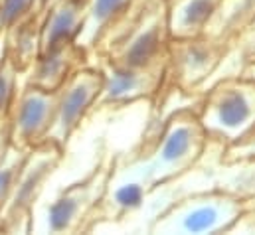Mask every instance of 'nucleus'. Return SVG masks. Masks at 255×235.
I'll return each mask as SVG.
<instances>
[{
	"mask_svg": "<svg viewBox=\"0 0 255 235\" xmlns=\"http://www.w3.org/2000/svg\"><path fill=\"white\" fill-rule=\"evenodd\" d=\"M170 40L166 0H128L99 32L89 52L115 67L168 65Z\"/></svg>",
	"mask_w": 255,
	"mask_h": 235,
	"instance_id": "1",
	"label": "nucleus"
},
{
	"mask_svg": "<svg viewBox=\"0 0 255 235\" xmlns=\"http://www.w3.org/2000/svg\"><path fill=\"white\" fill-rule=\"evenodd\" d=\"M210 138L200 122L198 107H182L164 118L156 134L140 146L132 162L142 168V182L148 194L192 172L206 150Z\"/></svg>",
	"mask_w": 255,
	"mask_h": 235,
	"instance_id": "2",
	"label": "nucleus"
},
{
	"mask_svg": "<svg viewBox=\"0 0 255 235\" xmlns=\"http://www.w3.org/2000/svg\"><path fill=\"white\" fill-rule=\"evenodd\" d=\"M196 107L210 144L224 150L255 126V77L240 71L218 79L200 93Z\"/></svg>",
	"mask_w": 255,
	"mask_h": 235,
	"instance_id": "3",
	"label": "nucleus"
},
{
	"mask_svg": "<svg viewBox=\"0 0 255 235\" xmlns=\"http://www.w3.org/2000/svg\"><path fill=\"white\" fill-rule=\"evenodd\" d=\"M246 202L216 186L186 194L168 204L148 226L150 234H228L238 222Z\"/></svg>",
	"mask_w": 255,
	"mask_h": 235,
	"instance_id": "4",
	"label": "nucleus"
},
{
	"mask_svg": "<svg viewBox=\"0 0 255 235\" xmlns=\"http://www.w3.org/2000/svg\"><path fill=\"white\" fill-rule=\"evenodd\" d=\"M119 158L105 152L85 174L64 188L48 208V230L52 234L91 232L103 222V206L111 190Z\"/></svg>",
	"mask_w": 255,
	"mask_h": 235,
	"instance_id": "5",
	"label": "nucleus"
},
{
	"mask_svg": "<svg viewBox=\"0 0 255 235\" xmlns=\"http://www.w3.org/2000/svg\"><path fill=\"white\" fill-rule=\"evenodd\" d=\"M65 156V148L54 140L28 150L24 166L20 170L14 192L0 214L2 234H26L32 228V212L36 202L46 190L48 180L58 170Z\"/></svg>",
	"mask_w": 255,
	"mask_h": 235,
	"instance_id": "6",
	"label": "nucleus"
},
{
	"mask_svg": "<svg viewBox=\"0 0 255 235\" xmlns=\"http://www.w3.org/2000/svg\"><path fill=\"white\" fill-rule=\"evenodd\" d=\"M230 48L210 36L170 40L166 81L180 93H202L206 83L230 56Z\"/></svg>",
	"mask_w": 255,
	"mask_h": 235,
	"instance_id": "7",
	"label": "nucleus"
},
{
	"mask_svg": "<svg viewBox=\"0 0 255 235\" xmlns=\"http://www.w3.org/2000/svg\"><path fill=\"white\" fill-rule=\"evenodd\" d=\"M105 81V69L89 63L81 65L65 79V83L58 89V113L48 140H54L67 148L81 122L97 109Z\"/></svg>",
	"mask_w": 255,
	"mask_h": 235,
	"instance_id": "8",
	"label": "nucleus"
},
{
	"mask_svg": "<svg viewBox=\"0 0 255 235\" xmlns=\"http://www.w3.org/2000/svg\"><path fill=\"white\" fill-rule=\"evenodd\" d=\"M58 113V91L24 83L8 117L10 144L32 150L50 138Z\"/></svg>",
	"mask_w": 255,
	"mask_h": 235,
	"instance_id": "9",
	"label": "nucleus"
},
{
	"mask_svg": "<svg viewBox=\"0 0 255 235\" xmlns=\"http://www.w3.org/2000/svg\"><path fill=\"white\" fill-rule=\"evenodd\" d=\"M107 81L97 109L125 107L136 101H154L166 83V65L152 67H115L103 63Z\"/></svg>",
	"mask_w": 255,
	"mask_h": 235,
	"instance_id": "10",
	"label": "nucleus"
},
{
	"mask_svg": "<svg viewBox=\"0 0 255 235\" xmlns=\"http://www.w3.org/2000/svg\"><path fill=\"white\" fill-rule=\"evenodd\" d=\"M87 54L89 50L79 42H67L44 52L26 71V83L48 91H58L75 69L87 63Z\"/></svg>",
	"mask_w": 255,
	"mask_h": 235,
	"instance_id": "11",
	"label": "nucleus"
},
{
	"mask_svg": "<svg viewBox=\"0 0 255 235\" xmlns=\"http://www.w3.org/2000/svg\"><path fill=\"white\" fill-rule=\"evenodd\" d=\"M48 2L50 0H40L30 14H26L22 20L10 26L2 36L4 38L2 52L12 58L22 73L30 69V65L40 54V34H42V22Z\"/></svg>",
	"mask_w": 255,
	"mask_h": 235,
	"instance_id": "12",
	"label": "nucleus"
},
{
	"mask_svg": "<svg viewBox=\"0 0 255 235\" xmlns=\"http://www.w3.org/2000/svg\"><path fill=\"white\" fill-rule=\"evenodd\" d=\"M172 40L204 36L222 0H166Z\"/></svg>",
	"mask_w": 255,
	"mask_h": 235,
	"instance_id": "13",
	"label": "nucleus"
},
{
	"mask_svg": "<svg viewBox=\"0 0 255 235\" xmlns=\"http://www.w3.org/2000/svg\"><path fill=\"white\" fill-rule=\"evenodd\" d=\"M254 20L255 0H222L204 34L234 50L238 38L250 28Z\"/></svg>",
	"mask_w": 255,
	"mask_h": 235,
	"instance_id": "14",
	"label": "nucleus"
},
{
	"mask_svg": "<svg viewBox=\"0 0 255 235\" xmlns=\"http://www.w3.org/2000/svg\"><path fill=\"white\" fill-rule=\"evenodd\" d=\"M214 186L230 192L246 204L255 202V158L220 162L218 170L214 172Z\"/></svg>",
	"mask_w": 255,
	"mask_h": 235,
	"instance_id": "15",
	"label": "nucleus"
},
{
	"mask_svg": "<svg viewBox=\"0 0 255 235\" xmlns=\"http://www.w3.org/2000/svg\"><path fill=\"white\" fill-rule=\"evenodd\" d=\"M20 75H24V73L12 61V58L8 54L0 52V122H8L10 111L18 97V91L22 89L18 85Z\"/></svg>",
	"mask_w": 255,
	"mask_h": 235,
	"instance_id": "16",
	"label": "nucleus"
},
{
	"mask_svg": "<svg viewBox=\"0 0 255 235\" xmlns=\"http://www.w3.org/2000/svg\"><path fill=\"white\" fill-rule=\"evenodd\" d=\"M26 156H28V150H22V148H16L10 144L4 158L0 160V214L6 208V204L14 192V186L18 182Z\"/></svg>",
	"mask_w": 255,
	"mask_h": 235,
	"instance_id": "17",
	"label": "nucleus"
},
{
	"mask_svg": "<svg viewBox=\"0 0 255 235\" xmlns=\"http://www.w3.org/2000/svg\"><path fill=\"white\" fill-rule=\"evenodd\" d=\"M38 2L40 0H0V36H4L10 26L30 14Z\"/></svg>",
	"mask_w": 255,
	"mask_h": 235,
	"instance_id": "18",
	"label": "nucleus"
},
{
	"mask_svg": "<svg viewBox=\"0 0 255 235\" xmlns=\"http://www.w3.org/2000/svg\"><path fill=\"white\" fill-rule=\"evenodd\" d=\"M242 158H255V126L248 130L240 140L222 150V162H234Z\"/></svg>",
	"mask_w": 255,
	"mask_h": 235,
	"instance_id": "19",
	"label": "nucleus"
},
{
	"mask_svg": "<svg viewBox=\"0 0 255 235\" xmlns=\"http://www.w3.org/2000/svg\"><path fill=\"white\" fill-rule=\"evenodd\" d=\"M230 54H238V58L242 59V67L255 63V20L250 24V28L238 38L234 50Z\"/></svg>",
	"mask_w": 255,
	"mask_h": 235,
	"instance_id": "20",
	"label": "nucleus"
},
{
	"mask_svg": "<svg viewBox=\"0 0 255 235\" xmlns=\"http://www.w3.org/2000/svg\"><path fill=\"white\" fill-rule=\"evenodd\" d=\"M228 234H255V204H246V210Z\"/></svg>",
	"mask_w": 255,
	"mask_h": 235,
	"instance_id": "21",
	"label": "nucleus"
},
{
	"mask_svg": "<svg viewBox=\"0 0 255 235\" xmlns=\"http://www.w3.org/2000/svg\"><path fill=\"white\" fill-rule=\"evenodd\" d=\"M10 146V134H8V122H0V160L4 158L6 150Z\"/></svg>",
	"mask_w": 255,
	"mask_h": 235,
	"instance_id": "22",
	"label": "nucleus"
}]
</instances>
